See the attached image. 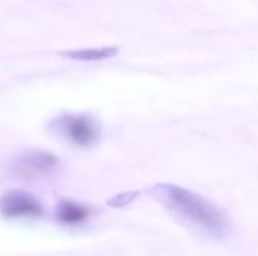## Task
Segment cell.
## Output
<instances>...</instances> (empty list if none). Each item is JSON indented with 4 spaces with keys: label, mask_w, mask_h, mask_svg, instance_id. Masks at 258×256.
<instances>
[{
    "label": "cell",
    "mask_w": 258,
    "mask_h": 256,
    "mask_svg": "<svg viewBox=\"0 0 258 256\" xmlns=\"http://www.w3.org/2000/svg\"><path fill=\"white\" fill-rule=\"evenodd\" d=\"M148 193L175 217L209 237L216 240L230 237L231 223L227 213L204 196L171 183L154 184Z\"/></svg>",
    "instance_id": "6da1fadb"
},
{
    "label": "cell",
    "mask_w": 258,
    "mask_h": 256,
    "mask_svg": "<svg viewBox=\"0 0 258 256\" xmlns=\"http://www.w3.org/2000/svg\"><path fill=\"white\" fill-rule=\"evenodd\" d=\"M57 133L76 146H91L100 139V127L89 115H63L56 122Z\"/></svg>",
    "instance_id": "7a4b0ae2"
},
{
    "label": "cell",
    "mask_w": 258,
    "mask_h": 256,
    "mask_svg": "<svg viewBox=\"0 0 258 256\" xmlns=\"http://www.w3.org/2000/svg\"><path fill=\"white\" fill-rule=\"evenodd\" d=\"M59 166L54 154L47 151H26L12 161V174L24 180H35L53 174Z\"/></svg>",
    "instance_id": "3957f363"
},
{
    "label": "cell",
    "mask_w": 258,
    "mask_h": 256,
    "mask_svg": "<svg viewBox=\"0 0 258 256\" xmlns=\"http://www.w3.org/2000/svg\"><path fill=\"white\" fill-rule=\"evenodd\" d=\"M0 214L6 219H39L44 216V208L30 193L9 190L0 198Z\"/></svg>",
    "instance_id": "277c9868"
},
{
    "label": "cell",
    "mask_w": 258,
    "mask_h": 256,
    "mask_svg": "<svg viewBox=\"0 0 258 256\" xmlns=\"http://www.w3.org/2000/svg\"><path fill=\"white\" fill-rule=\"evenodd\" d=\"M92 214L88 205L77 204L74 201H62L56 207V219L63 225H80L85 223Z\"/></svg>",
    "instance_id": "5b68a950"
},
{
    "label": "cell",
    "mask_w": 258,
    "mask_h": 256,
    "mask_svg": "<svg viewBox=\"0 0 258 256\" xmlns=\"http://www.w3.org/2000/svg\"><path fill=\"white\" fill-rule=\"evenodd\" d=\"M118 54L116 47H101V48H85V50H74V51H65L62 56L74 59V60H85V62H94V60H104L110 59Z\"/></svg>",
    "instance_id": "8992f818"
},
{
    "label": "cell",
    "mask_w": 258,
    "mask_h": 256,
    "mask_svg": "<svg viewBox=\"0 0 258 256\" xmlns=\"http://www.w3.org/2000/svg\"><path fill=\"white\" fill-rule=\"evenodd\" d=\"M138 192H125V193H118V195H113L112 198L107 199V205L110 207H115V208H121V207H125L128 205L130 202H133L136 198H138Z\"/></svg>",
    "instance_id": "52a82bcc"
}]
</instances>
